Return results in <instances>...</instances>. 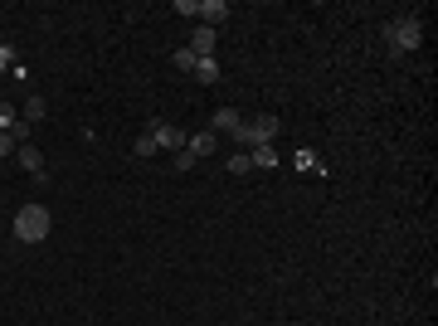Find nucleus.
I'll use <instances>...</instances> for the list:
<instances>
[{
	"instance_id": "nucleus-1",
	"label": "nucleus",
	"mask_w": 438,
	"mask_h": 326,
	"mask_svg": "<svg viewBox=\"0 0 438 326\" xmlns=\"http://www.w3.org/2000/svg\"><path fill=\"white\" fill-rule=\"evenodd\" d=\"M49 234H54V215L44 205H20L15 210V239L20 244H44Z\"/></svg>"
},
{
	"instance_id": "nucleus-2",
	"label": "nucleus",
	"mask_w": 438,
	"mask_h": 326,
	"mask_svg": "<svg viewBox=\"0 0 438 326\" xmlns=\"http://www.w3.org/2000/svg\"><path fill=\"white\" fill-rule=\"evenodd\" d=\"M424 44V25H419V15H399L394 25H389V49L394 54H414Z\"/></svg>"
},
{
	"instance_id": "nucleus-3",
	"label": "nucleus",
	"mask_w": 438,
	"mask_h": 326,
	"mask_svg": "<svg viewBox=\"0 0 438 326\" xmlns=\"http://www.w3.org/2000/svg\"><path fill=\"white\" fill-rule=\"evenodd\" d=\"M273 136H277V117H253V122H239L234 141H244V146H273Z\"/></svg>"
},
{
	"instance_id": "nucleus-4",
	"label": "nucleus",
	"mask_w": 438,
	"mask_h": 326,
	"mask_svg": "<svg viewBox=\"0 0 438 326\" xmlns=\"http://www.w3.org/2000/svg\"><path fill=\"white\" fill-rule=\"evenodd\" d=\"M215 44H219V34L210 25H195L190 29V44H185V49H190L195 58H215Z\"/></svg>"
},
{
	"instance_id": "nucleus-5",
	"label": "nucleus",
	"mask_w": 438,
	"mask_h": 326,
	"mask_svg": "<svg viewBox=\"0 0 438 326\" xmlns=\"http://www.w3.org/2000/svg\"><path fill=\"white\" fill-rule=\"evenodd\" d=\"M224 20H229V5H224V0H200V15H195V25H224Z\"/></svg>"
},
{
	"instance_id": "nucleus-6",
	"label": "nucleus",
	"mask_w": 438,
	"mask_h": 326,
	"mask_svg": "<svg viewBox=\"0 0 438 326\" xmlns=\"http://www.w3.org/2000/svg\"><path fill=\"white\" fill-rule=\"evenodd\" d=\"M15 161L25 165V170H29V175H34V180H44V156H39V151H34L29 141H25V146H20V151H15Z\"/></svg>"
},
{
	"instance_id": "nucleus-7",
	"label": "nucleus",
	"mask_w": 438,
	"mask_h": 326,
	"mask_svg": "<svg viewBox=\"0 0 438 326\" xmlns=\"http://www.w3.org/2000/svg\"><path fill=\"white\" fill-rule=\"evenodd\" d=\"M185 146L195 151V161H200V156H215L219 136H215V132H195V136H185Z\"/></svg>"
},
{
	"instance_id": "nucleus-8",
	"label": "nucleus",
	"mask_w": 438,
	"mask_h": 326,
	"mask_svg": "<svg viewBox=\"0 0 438 326\" xmlns=\"http://www.w3.org/2000/svg\"><path fill=\"white\" fill-rule=\"evenodd\" d=\"M239 122H244V117H239L234 108H219L215 117H210V127H215V136H219V132H239Z\"/></svg>"
},
{
	"instance_id": "nucleus-9",
	"label": "nucleus",
	"mask_w": 438,
	"mask_h": 326,
	"mask_svg": "<svg viewBox=\"0 0 438 326\" xmlns=\"http://www.w3.org/2000/svg\"><path fill=\"white\" fill-rule=\"evenodd\" d=\"M248 161H253V170H273L277 151H273V146H253V151H248Z\"/></svg>"
},
{
	"instance_id": "nucleus-10",
	"label": "nucleus",
	"mask_w": 438,
	"mask_h": 326,
	"mask_svg": "<svg viewBox=\"0 0 438 326\" xmlns=\"http://www.w3.org/2000/svg\"><path fill=\"white\" fill-rule=\"evenodd\" d=\"M156 141L170 146V151H185V132H180V127H156Z\"/></svg>"
},
{
	"instance_id": "nucleus-11",
	"label": "nucleus",
	"mask_w": 438,
	"mask_h": 326,
	"mask_svg": "<svg viewBox=\"0 0 438 326\" xmlns=\"http://www.w3.org/2000/svg\"><path fill=\"white\" fill-rule=\"evenodd\" d=\"M190 73H195L200 83H219V63H215V58H195Z\"/></svg>"
},
{
	"instance_id": "nucleus-12",
	"label": "nucleus",
	"mask_w": 438,
	"mask_h": 326,
	"mask_svg": "<svg viewBox=\"0 0 438 326\" xmlns=\"http://www.w3.org/2000/svg\"><path fill=\"white\" fill-rule=\"evenodd\" d=\"M297 165H302V170H312V175H327V165H322L317 151H297Z\"/></svg>"
},
{
	"instance_id": "nucleus-13",
	"label": "nucleus",
	"mask_w": 438,
	"mask_h": 326,
	"mask_svg": "<svg viewBox=\"0 0 438 326\" xmlns=\"http://www.w3.org/2000/svg\"><path fill=\"white\" fill-rule=\"evenodd\" d=\"M44 112H49V103H44V98L34 93V98H29V103H25V112H20V117H25V122H39Z\"/></svg>"
},
{
	"instance_id": "nucleus-14",
	"label": "nucleus",
	"mask_w": 438,
	"mask_h": 326,
	"mask_svg": "<svg viewBox=\"0 0 438 326\" xmlns=\"http://www.w3.org/2000/svg\"><path fill=\"white\" fill-rule=\"evenodd\" d=\"M229 170H234V175H248V170H253L248 151H234V156H229Z\"/></svg>"
},
{
	"instance_id": "nucleus-15",
	"label": "nucleus",
	"mask_w": 438,
	"mask_h": 326,
	"mask_svg": "<svg viewBox=\"0 0 438 326\" xmlns=\"http://www.w3.org/2000/svg\"><path fill=\"white\" fill-rule=\"evenodd\" d=\"M156 146H161V141H156V132L137 136V156H156Z\"/></svg>"
},
{
	"instance_id": "nucleus-16",
	"label": "nucleus",
	"mask_w": 438,
	"mask_h": 326,
	"mask_svg": "<svg viewBox=\"0 0 438 326\" xmlns=\"http://www.w3.org/2000/svg\"><path fill=\"white\" fill-rule=\"evenodd\" d=\"M15 151H20V141H15V132H0V161H5V156H15Z\"/></svg>"
},
{
	"instance_id": "nucleus-17",
	"label": "nucleus",
	"mask_w": 438,
	"mask_h": 326,
	"mask_svg": "<svg viewBox=\"0 0 438 326\" xmlns=\"http://www.w3.org/2000/svg\"><path fill=\"white\" fill-rule=\"evenodd\" d=\"M175 170H195V151L185 146V151H175Z\"/></svg>"
},
{
	"instance_id": "nucleus-18",
	"label": "nucleus",
	"mask_w": 438,
	"mask_h": 326,
	"mask_svg": "<svg viewBox=\"0 0 438 326\" xmlns=\"http://www.w3.org/2000/svg\"><path fill=\"white\" fill-rule=\"evenodd\" d=\"M15 122H20V117H15V108H5V103H0V132H10Z\"/></svg>"
},
{
	"instance_id": "nucleus-19",
	"label": "nucleus",
	"mask_w": 438,
	"mask_h": 326,
	"mask_svg": "<svg viewBox=\"0 0 438 326\" xmlns=\"http://www.w3.org/2000/svg\"><path fill=\"white\" fill-rule=\"evenodd\" d=\"M175 68H185V73L195 68V54H190V49H175Z\"/></svg>"
},
{
	"instance_id": "nucleus-20",
	"label": "nucleus",
	"mask_w": 438,
	"mask_h": 326,
	"mask_svg": "<svg viewBox=\"0 0 438 326\" xmlns=\"http://www.w3.org/2000/svg\"><path fill=\"white\" fill-rule=\"evenodd\" d=\"M10 58H15V49H10V44H0V68H5Z\"/></svg>"
}]
</instances>
